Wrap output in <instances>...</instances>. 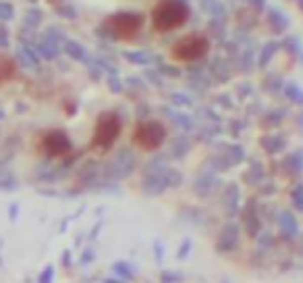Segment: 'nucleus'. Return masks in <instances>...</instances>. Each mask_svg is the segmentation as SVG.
Here are the masks:
<instances>
[{"label":"nucleus","mask_w":303,"mask_h":283,"mask_svg":"<svg viewBox=\"0 0 303 283\" xmlns=\"http://www.w3.org/2000/svg\"><path fill=\"white\" fill-rule=\"evenodd\" d=\"M185 275L179 271H162L160 273V283H183Z\"/></svg>","instance_id":"13"},{"label":"nucleus","mask_w":303,"mask_h":283,"mask_svg":"<svg viewBox=\"0 0 303 283\" xmlns=\"http://www.w3.org/2000/svg\"><path fill=\"white\" fill-rule=\"evenodd\" d=\"M210 52V40L202 32H191L175 40L170 46V58L179 65H191L202 60Z\"/></svg>","instance_id":"2"},{"label":"nucleus","mask_w":303,"mask_h":283,"mask_svg":"<svg viewBox=\"0 0 303 283\" xmlns=\"http://www.w3.org/2000/svg\"><path fill=\"white\" fill-rule=\"evenodd\" d=\"M166 136H168V132H166L164 123H160L156 119H145L135 125L133 134H131V142L141 152H156L166 142Z\"/></svg>","instance_id":"3"},{"label":"nucleus","mask_w":303,"mask_h":283,"mask_svg":"<svg viewBox=\"0 0 303 283\" xmlns=\"http://www.w3.org/2000/svg\"><path fill=\"white\" fill-rule=\"evenodd\" d=\"M0 190H17V179L3 167H0Z\"/></svg>","instance_id":"10"},{"label":"nucleus","mask_w":303,"mask_h":283,"mask_svg":"<svg viewBox=\"0 0 303 283\" xmlns=\"http://www.w3.org/2000/svg\"><path fill=\"white\" fill-rule=\"evenodd\" d=\"M164 246L160 244V242H156L154 244V258H156V263H162V260H164Z\"/></svg>","instance_id":"16"},{"label":"nucleus","mask_w":303,"mask_h":283,"mask_svg":"<svg viewBox=\"0 0 303 283\" xmlns=\"http://www.w3.org/2000/svg\"><path fill=\"white\" fill-rule=\"evenodd\" d=\"M102 283H127V281H123V279H119V277H115V275H112V277H106Z\"/></svg>","instance_id":"21"},{"label":"nucleus","mask_w":303,"mask_h":283,"mask_svg":"<svg viewBox=\"0 0 303 283\" xmlns=\"http://www.w3.org/2000/svg\"><path fill=\"white\" fill-rule=\"evenodd\" d=\"M71 265H73V263H71V250H64V252H62V267L69 269Z\"/></svg>","instance_id":"19"},{"label":"nucleus","mask_w":303,"mask_h":283,"mask_svg":"<svg viewBox=\"0 0 303 283\" xmlns=\"http://www.w3.org/2000/svg\"><path fill=\"white\" fill-rule=\"evenodd\" d=\"M42 150L52 159L67 156L73 150V142L67 134L62 132V129H52V132H48L44 138H42Z\"/></svg>","instance_id":"6"},{"label":"nucleus","mask_w":303,"mask_h":283,"mask_svg":"<svg viewBox=\"0 0 303 283\" xmlns=\"http://www.w3.org/2000/svg\"><path fill=\"white\" fill-rule=\"evenodd\" d=\"M17 214H19V204H11V208H9V219L15 221Z\"/></svg>","instance_id":"20"},{"label":"nucleus","mask_w":303,"mask_h":283,"mask_svg":"<svg viewBox=\"0 0 303 283\" xmlns=\"http://www.w3.org/2000/svg\"><path fill=\"white\" fill-rule=\"evenodd\" d=\"M9 46V40L5 38V34L3 32H0V48H7Z\"/></svg>","instance_id":"22"},{"label":"nucleus","mask_w":303,"mask_h":283,"mask_svg":"<svg viewBox=\"0 0 303 283\" xmlns=\"http://www.w3.org/2000/svg\"><path fill=\"white\" fill-rule=\"evenodd\" d=\"M17 60L23 65V67H27V69L35 67V56H33L27 48H19V50H17Z\"/></svg>","instance_id":"11"},{"label":"nucleus","mask_w":303,"mask_h":283,"mask_svg":"<svg viewBox=\"0 0 303 283\" xmlns=\"http://www.w3.org/2000/svg\"><path fill=\"white\" fill-rule=\"evenodd\" d=\"M13 71H15L13 60H9V58H0V81L11 79V77H13Z\"/></svg>","instance_id":"12"},{"label":"nucleus","mask_w":303,"mask_h":283,"mask_svg":"<svg viewBox=\"0 0 303 283\" xmlns=\"http://www.w3.org/2000/svg\"><path fill=\"white\" fill-rule=\"evenodd\" d=\"M92 260H94V250H85V252H83V256H81V260H79V263H81V265L85 267V265H90Z\"/></svg>","instance_id":"18"},{"label":"nucleus","mask_w":303,"mask_h":283,"mask_svg":"<svg viewBox=\"0 0 303 283\" xmlns=\"http://www.w3.org/2000/svg\"><path fill=\"white\" fill-rule=\"evenodd\" d=\"M189 254H191V239H183L181 250L177 252V260H185Z\"/></svg>","instance_id":"15"},{"label":"nucleus","mask_w":303,"mask_h":283,"mask_svg":"<svg viewBox=\"0 0 303 283\" xmlns=\"http://www.w3.org/2000/svg\"><path fill=\"white\" fill-rule=\"evenodd\" d=\"M112 275L123 279V281H131L133 275H135V267L129 263V260H117L112 265Z\"/></svg>","instance_id":"8"},{"label":"nucleus","mask_w":303,"mask_h":283,"mask_svg":"<svg viewBox=\"0 0 303 283\" xmlns=\"http://www.w3.org/2000/svg\"><path fill=\"white\" fill-rule=\"evenodd\" d=\"M123 134V119L108 111V113H102L96 121V127H94V136H92V148L96 150H110L119 138Z\"/></svg>","instance_id":"4"},{"label":"nucleus","mask_w":303,"mask_h":283,"mask_svg":"<svg viewBox=\"0 0 303 283\" xmlns=\"http://www.w3.org/2000/svg\"><path fill=\"white\" fill-rule=\"evenodd\" d=\"M239 237H241L239 225H235V223L224 225L222 231L218 233V239H216V250L222 252V254L233 252L237 246H239Z\"/></svg>","instance_id":"7"},{"label":"nucleus","mask_w":303,"mask_h":283,"mask_svg":"<svg viewBox=\"0 0 303 283\" xmlns=\"http://www.w3.org/2000/svg\"><path fill=\"white\" fill-rule=\"evenodd\" d=\"M13 17V9L7 3H0V19H11Z\"/></svg>","instance_id":"17"},{"label":"nucleus","mask_w":303,"mask_h":283,"mask_svg":"<svg viewBox=\"0 0 303 283\" xmlns=\"http://www.w3.org/2000/svg\"><path fill=\"white\" fill-rule=\"evenodd\" d=\"M301 256H303V244H301Z\"/></svg>","instance_id":"23"},{"label":"nucleus","mask_w":303,"mask_h":283,"mask_svg":"<svg viewBox=\"0 0 303 283\" xmlns=\"http://www.w3.org/2000/svg\"><path fill=\"white\" fill-rule=\"evenodd\" d=\"M145 23V17L135 11H121L108 17L106 27L117 40H133Z\"/></svg>","instance_id":"5"},{"label":"nucleus","mask_w":303,"mask_h":283,"mask_svg":"<svg viewBox=\"0 0 303 283\" xmlns=\"http://www.w3.org/2000/svg\"><path fill=\"white\" fill-rule=\"evenodd\" d=\"M278 229H280V235H283V237H293V235H297V231H299L297 221L293 219V214H289V212H285L283 216H280Z\"/></svg>","instance_id":"9"},{"label":"nucleus","mask_w":303,"mask_h":283,"mask_svg":"<svg viewBox=\"0 0 303 283\" xmlns=\"http://www.w3.org/2000/svg\"><path fill=\"white\" fill-rule=\"evenodd\" d=\"M37 283H54V265H46L37 275Z\"/></svg>","instance_id":"14"},{"label":"nucleus","mask_w":303,"mask_h":283,"mask_svg":"<svg viewBox=\"0 0 303 283\" xmlns=\"http://www.w3.org/2000/svg\"><path fill=\"white\" fill-rule=\"evenodd\" d=\"M191 9L185 0H158L149 11V23L158 34H170L181 29L189 21Z\"/></svg>","instance_id":"1"}]
</instances>
